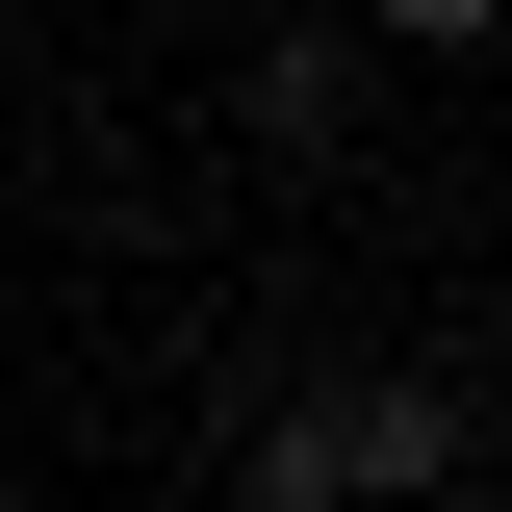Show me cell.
<instances>
[{
	"mask_svg": "<svg viewBox=\"0 0 512 512\" xmlns=\"http://www.w3.org/2000/svg\"><path fill=\"white\" fill-rule=\"evenodd\" d=\"M333 128H359V26H282L256 52V154H333Z\"/></svg>",
	"mask_w": 512,
	"mask_h": 512,
	"instance_id": "7a4b0ae2",
	"label": "cell"
},
{
	"mask_svg": "<svg viewBox=\"0 0 512 512\" xmlns=\"http://www.w3.org/2000/svg\"><path fill=\"white\" fill-rule=\"evenodd\" d=\"M461 461H487V384L461 359H333V384H282L231 436V512H410Z\"/></svg>",
	"mask_w": 512,
	"mask_h": 512,
	"instance_id": "6da1fadb",
	"label": "cell"
},
{
	"mask_svg": "<svg viewBox=\"0 0 512 512\" xmlns=\"http://www.w3.org/2000/svg\"><path fill=\"white\" fill-rule=\"evenodd\" d=\"M410 512H487V461H461V487H410Z\"/></svg>",
	"mask_w": 512,
	"mask_h": 512,
	"instance_id": "277c9868",
	"label": "cell"
},
{
	"mask_svg": "<svg viewBox=\"0 0 512 512\" xmlns=\"http://www.w3.org/2000/svg\"><path fill=\"white\" fill-rule=\"evenodd\" d=\"M359 26H384V52H487L512 0H359Z\"/></svg>",
	"mask_w": 512,
	"mask_h": 512,
	"instance_id": "3957f363",
	"label": "cell"
}]
</instances>
